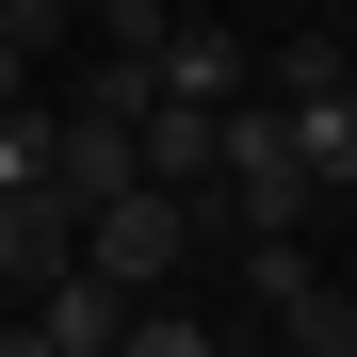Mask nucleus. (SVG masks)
Masks as SVG:
<instances>
[{"instance_id": "nucleus-2", "label": "nucleus", "mask_w": 357, "mask_h": 357, "mask_svg": "<svg viewBox=\"0 0 357 357\" xmlns=\"http://www.w3.org/2000/svg\"><path fill=\"white\" fill-rule=\"evenodd\" d=\"M309 211H325L309 146L276 130V98H244L227 114V162H211V244H260V227H309Z\"/></svg>"}, {"instance_id": "nucleus-6", "label": "nucleus", "mask_w": 357, "mask_h": 357, "mask_svg": "<svg viewBox=\"0 0 357 357\" xmlns=\"http://www.w3.org/2000/svg\"><path fill=\"white\" fill-rule=\"evenodd\" d=\"M211 162H227V114H195V98H146V178H162V195H211Z\"/></svg>"}, {"instance_id": "nucleus-4", "label": "nucleus", "mask_w": 357, "mask_h": 357, "mask_svg": "<svg viewBox=\"0 0 357 357\" xmlns=\"http://www.w3.org/2000/svg\"><path fill=\"white\" fill-rule=\"evenodd\" d=\"M66 260H82V195H66V178H49V195H0V309L49 292Z\"/></svg>"}, {"instance_id": "nucleus-8", "label": "nucleus", "mask_w": 357, "mask_h": 357, "mask_svg": "<svg viewBox=\"0 0 357 357\" xmlns=\"http://www.w3.org/2000/svg\"><path fill=\"white\" fill-rule=\"evenodd\" d=\"M49 33H82V0H0V49H17V66H33Z\"/></svg>"}, {"instance_id": "nucleus-3", "label": "nucleus", "mask_w": 357, "mask_h": 357, "mask_svg": "<svg viewBox=\"0 0 357 357\" xmlns=\"http://www.w3.org/2000/svg\"><path fill=\"white\" fill-rule=\"evenodd\" d=\"M146 82H162V98H195V114H244V98H260V66H244V33H227V17H162Z\"/></svg>"}, {"instance_id": "nucleus-7", "label": "nucleus", "mask_w": 357, "mask_h": 357, "mask_svg": "<svg viewBox=\"0 0 357 357\" xmlns=\"http://www.w3.org/2000/svg\"><path fill=\"white\" fill-rule=\"evenodd\" d=\"M130 357H227V341H211L195 309H162V292H146V309H130Z\"/></svg>"}, {"instance_id": "nucleus-10", "label": "nucleus", "mask_w": 357, "mask_h": 357, "mask_svg": "<svg viewBox=\"0 0 357 357\" xmlns=\"http://www.w3.org/2000/svg\"><path fill=\"white\" fill-rule=\"evenodd\" d=\"M341 292H357V276H341Z\"/></svg>"}, {"instance_id": "nucleus-1", "label": "nucleus", "mask_w": 357, "mask_h": 357, "mask_svg": "<svg viewBox=\"0 0 357 357\" xmlns=\"http://www.w3.org/2000/svg\"><path fill=\"white\" fill-rule=\"evenodd\" d=\"M195 260H211V195H162V178H130V195H98V211H82V276H114L130 309H146V292H178Z\"/></svg>"}, {"instance_id": "nucleus-9", "label": "nucleus", "mask_w": 357, "mask_h": 357, "mask_svg": "<svg viewBox=\"0 0 357 357\" xmlns=\"http://www.w3.org/2000/svg\"><path fill=\"white\" fill-rule=\"evenodd\" d=\"M227 357H276V341H260V325H244V341H227Z\"/></svg>"}, {"instance_id": "nucleus-5", "label": "nucleus", "mask_w": 357, "mask_h": 357, "mask_svg": "<svg viewBox=\"0 0 357 357\" xmlns=\"http://www.w3.org/2000/svg\"><path fill=\"white\" fill-rule=\"evenodd\" d=\"M17 309H33V341H49V357H130V292L82 276V260L49 276V292H17Z\"/></svg>"}]
</instances>
